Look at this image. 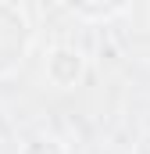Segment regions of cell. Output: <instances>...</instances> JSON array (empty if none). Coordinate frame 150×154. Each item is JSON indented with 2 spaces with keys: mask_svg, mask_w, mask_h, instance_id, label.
I'll return each instance as SVG.
<instances>
[{
  "mask_svg": "<svg viewBox=\"0 0 150 154\" xmlns=\"http://www.w3.org/2000/svg\"><path fill=\"white\" fill-rule=\"evenodd\" d=\"M29 43H32L29 14L18 4H4L0 0V75H7L11 68L22 65Z\"/></svg>",
  "mask_w": 150,
  "mask_h": 154,
  "instance_id": "obj_1",
  "label": "cell"
},
{
  "mask_svg": "<svg viewBox=\"0 0 150 154\" xmlns=\"http://www.w3.org/2000/svg\"><path fill=\"white\" fill-rule=\"evenodd\" d=\"M82 68H86V61H82V50H75V47H54L46 54V79L61 90L75 86L82 79Z\"/></svg>",
  "mask_w": 150,
  "mask_h": 154,
  "instance_id": "obj_2",
  "label": "cell"
},
{
  "mask_svg": "<svg viewBox=\"0 0 150 154\" xmlns=\"http://www.w3.org/2000/svg\"><path fill=\"white\" fill-rule=\"evenodd\" d=\"M18 154H68V151H64V143H61L57 136H43V133H39V136H29Z\"/></svg>",
  "mask_w": 150,
  "mask_h": 154,
  "instance_id": "obj_3",
  "label": "cell"
},
{
  "mask_svg": "<svg viewBox=\"0 0 150 154\" xmlns=\"http://www.w3.org/2000/svg\"><path fill=\"white\" fill-rule=\"evenodd\" d=\"M79 14H97V18H111V14H122L125 11V4H114V7H72Z\"/></svg>",
  "mask_w": 150,
  "mask_h": 154,
  "instance_id": "obj_4",
  "label": "cell"
},
{
  "mask_svg": "<svg viewBox=\"0 0 150 154\" xmlns=\"http://www.w3.org/2000/svg\"><path fill=\"white\" fill-rule=\"evenodd\" d=\"M136 151H143V154H150V133H147V136H143V140H140V147H136Z\"/></svg>",
  "mask_w": 150,
  "mask_h": 154,
  "instance_id": "obj_5",
  "label": "cell"
}]
</instances>
